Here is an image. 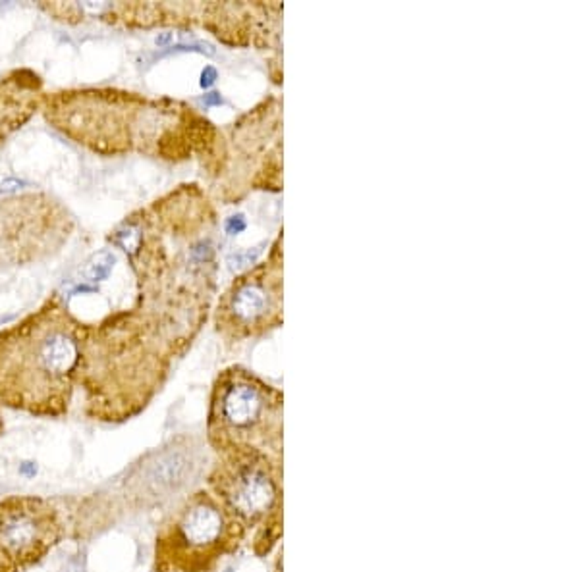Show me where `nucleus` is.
Instances as JSON below:
<instances>
[{"mask_svg": "<svg viewBox=\"0 0 579 572\" xmlns=\"http://www.w3.org/2000/svg\"><path fill=\"white\" fill-rule=\"evenodd\" d=\"M217 226L203 189L184 183L108 231L106 243L126 255L136 295L127 309L85 328L77 387L87 418L127 422L167 384L209 316Z\"/></svg>", "mask_w": 579, "mask_h": 572, "instance_id": "1", "label": "nucleus"}, {"mask_svg": "<svg viewBox=\"0 0 579 572\" xmlns=\"http://www.w3.org/2000/svg\"><path fill=\"white\" fill-rule=\"evenodd\" d=\"M41 112L75 145L108 158L139 153L162 160H186L203 155L211 168L222 146L211 122L186 103L149 99L114 87L47 93Z\"/></svg>", "mask_w": 579, "mask_h": 572, "instance_id": "2", "label": "nucleus"}, {"mask_svg": "<svg viewBox=\"0 0 579 572\" xmlns=\"http://www.w3.org/2000/svg\"><path fill=\"white\" fill-rule=\"evenodd\" d=\"M87 322L60 293L0 330V406L35 418L70 413Z\"/></svg>", "mask_w": 579, "mask_h": 572, "instance_id": "3", "label": "nucleus"}, {"mask_svg": "<svg viewBox=\"0 0 579 572\" xmlns=\"http://www.w3.org/2000/svg\"><path fill=\"white\" fill-rule=\"evenodd\" d=\"M211 453L201 437L178 436L143 453L70 510L74 540H87L132 515L178 499L205 480Z\"/></svg>", "mask_w": 579, "mask_h": 572, "instance_id": "4", "label": "nucleus"}, {"mask_svg": "<svg viewBox=\"0 0 579 572\" xmlns=\"http://www.w3.org/2000/svg\"><path fill=\"white\" fill-rule=\"evenodd\" d=\"M207 445L217 457L282 458V391L234 364L214 378Z\"/></svg>", "mask_w": 579, "mask_h": 572, "instance_id": "5", "label": "nucleus"}, {"mask_svg": "<svg viewBox=\"0 0 579 572\" xmlns=\"http://www.w3.org/2000/svg\"><path fill=\"white\" fill-rule=\"evenodd\" d=\"M245 530L207 488L180 501L158 526L155 572H214L240 549Z\"/></svg>", "mask_w": 579, "mask_h": 572, "instance_id": "6", "label": "nucleus"}, {"mask_svg": "<svg viewBox=\"0 0 579 572\" xmlns=\"http://www.w3.org/2000/svg\"><path fill=\"white\" fill-rule=\"evenodd\" d=\"M280 460L257 455L217 457L205 484L245 534L255 530V551L263 555L280 536L282 522Z\"/></svg>", "mask_w": 579, "mask_h": 572, "instance_id": "7", "label": "nucleus"}, {"mask_svg": "<svg viewBox=\"0 0 579 572\" xmlns=\"http://www.w3.org/2000/svg\"><path fill=\"white\" fill-rule=\"evenodd\" d=\"M74 228L68 208L47 193L0 198V266L51 257L66 245Z\"/></svg>", "mask_w": 579, "mask_h": 572, "instance_id": "8", "label": "nucleus"}, {"mask_svg": "<svg viewBox=\"0 0 579 572\" xmlns=\"http://www.w3.org/2000/svg\"><path fill=\"white\" fill-rule=\"evenodd\" d=\"M282 239L269 259L243 272L224 289L214 311V330L228 341L259 337L282 322Z\"/></svg>", "mask_w": 579, "mask_h": 572, "instance_id": "9", "label": "nucleus"}, {"mask_svg": "<svg viewBox=\"0 0 579 572\" xmlns=\"http://www.w3.org/2000/svg\"><path fill=\"white\" fill-rule=\"evenodd\" d=\"M66 538V520L53 501L39 495L0 499V572H25Z\"/></svg>", "mask_w": 579, "mask_h": 572, "instance_id": "10", "label": "nucleus"}, {"mask_svg": "<svg viewBox=\"0 0 579 572\" xmlns=\"http://www.w3.org/2000/svg\"><path fill=\"white\" fill-rule=\"evenodd\" d=\"M45 81L32 68H14L0 77V146L41 110Z\"/></svg>", "mask_w": 579, "mask_h": 572, "instance_id": "11", "label": "nucleus"}, {"mask_svg": "<svg viewBox=\"0 0 579 572\" xmlns=\"http://www.w3.org/2000/svg\"><path fill=\"white\" fill-rule=\"evenodd\" d=\"M112 268H114V255H110L108 250H101L85 264L84 276L89 281L106 280Z\"/></svg>", "mask_w": 579, "mask_h": 572, "instance_id": "12", "label": "nucleus"}, {"mask_svg": "<svg viewBox=\"0 0 579 572\" xmlns=\"http://www.w3.org/2000/svg\"><path fill=\"white\" fill-rule=\"evenodd\" d=\"M21 474H27V476H35L37 474V467L33 465V463H23L20 468Z\"/></svg>", "mask_w": 579, "mask_h": 572, "instance_id": "13", "label": "nucleus"}, {"mask_svg": "<svg viewBox=\"0 0 579 572\" xmlns=\"http://www.w3.org/2000/svg\"><path fill=\"white\" fill-rule=\"evenodd\" d=\"M4 434V420H2V415H0V437Z\"/></svg>", "mask_w": 579, "mask_h": 572, "instance_id": "14", "label": "nucleus"}, {"mask_svg": "<svg viewBox=\"0 0 579 572\" xmlns=\"http://www.w3.org/2000/svg\"><path fill=\"white\" fill-rule=\"evenodd\" d=\"M276 572H280V571H276Z\"/></svg>", "mask_w": 579, "mask_h": 572, "instance_id": "15", "label": "nucleus"}]
</instances>
